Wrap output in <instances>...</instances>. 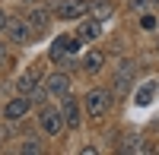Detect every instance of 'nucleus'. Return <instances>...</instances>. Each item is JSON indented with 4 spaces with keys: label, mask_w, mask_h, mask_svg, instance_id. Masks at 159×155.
Instances as JSON below:
<instances>
[{
    "label": "nucleus",
    "mask_w": 159,
    "mask_h": 155,
    "mask_svg": "<svg viewBox=\"0 0 159 155\" xmlns=\"http://www.w3.org/2000/svg\"><path fill=\"white\" fill-rule=\"evenodd\" d=\"M29 108H32V101L25 98V95H19V98H13V101L3 105V117L7 120H22L25 114H29Z\"/></svg>",
    "instance_id": "nucleus-6"
},
{
    "label": "nucleus",
    "mask_w": 159,
    "mask_h": 155,
    "mask_svg": "<svg viewBox=\"0 0 159 155\" xmlns=\"http://www.w3.org/2000/svg\"><path fill=\"white\" fill-rule=\"evenodd\" d=\"M83 67H86V73H99V70L105 67V54H102V51H96V48H92L89 54L83 57Z\"/></svg>",
    "instance_id": "nucleus-10"
},
{
    "label": "nucleus",
    "mask_w": 159,
    "mask_h": 155,
    "mask_svg": "<svg viewBox=\"0 0 159 155\" xmlns=\"http://www.w3.org/2000/svg\"><path fill=\"white\" fill-rule=\"evenodd\" d=\"M48 19H51V13H48V10H42V6L32 10L29 16H25V22H29V29H32L35 35H42V32L48 29Z\"/></svg>",
    "instance_id": "nucleus-9"
},
{
    "label": "nucleus",
    "mask_w": 159,
    "mask_h": 155,
    "mask_svg": "<svg viewBox=\"0 0 159 155\" xmlns=\"http://www.w3.org/2000/svg\"><path fill=\"white\" fill-rule=\"evenodd\" d=\"M89 10H92V3H89V0H61V3L54 6V19L76 22V19L89 16Z\"/></svg>",
    "instance_id": "nucleus-1"
},
{
    "label": "nucleus",
    "mask_w": 159,
    "mask_h": 155,
    "mask_svg": "<svg viewBox=\"0 0 159 155\" xmlns=\"http://www.w3.org/2000/svg\"><path fill=\"white\" fill-rule=\"evenodd\" d=\"M22 152H42V146H38L35 139H25V146H22Z\"/></svg>",
    "instance_id": "nucleus-13"
},
{
    "label": "nucleus",
    "mask_w": 159,
    "mask_h": 155,
    "mask_svg": "<svg viewBox=\"0 0 159 155\" xmlns=\"http://www.w3.org/2000/svg\"><path fill=\"white\" fill-rule=\"evenodd\" d=\"M83 108H86L89 117H105L108 108H111V92H108V89H89Z\"/></svg>",
    "instance_id": "nucleus-2"
},
{
    "label": "nucleus",
    "mask_w": 159,
    "mask_h": 155,
    "mask_svg": "<svg viewBox=\"0 0 159 155\" xmlns=\"http://www.w3.org/2000/svg\"><path fill=\"white\" fill-rule=\"evenodd\" d=\"M7 35H10V41H16V44H32V29H29V22L25 19H10L7 22Z\"/></svg>",
    "instance_id": "nucleus-4"
},
{
    "label": "nucleus",
    "mask_w": 159,
    "mask_h": 155,
    "mask_svg": "<svg viewBox=\"0 0 159 155\" xmlns=\"http://www.w3.org/2000/svg\"><path fill=\"white\" fill-rule=\"evenodd\" d=\"M73 35L80 38V41H96V38L102 35V22H99V19H83V22L76 25Z\"/></svg>",
    "instance_id": "nucleus-8"
},
{
    "label": "nucleus",
    "mask_w": 159,
    "mask_h": 155,
    "mask_svg": "<svg viewBox=\"0 0 159 155\" xmlns=\"http://www.w3.org/2000/svg\"><path fill=\"white\" fill-rule=\"evenodd\" d=\"M35 86H38V79H35V76H19V82H16V92L29 95V92H35Z\"/></svg>",
    "instance_id": "nucleus-11"
},
{
    "label": "nucleus",
    "mask_w": 159,
    "mask_h": 155,
    "mask_svg": "<svg viewBox=\"0 0 159 155\" xmlns=\"http://www.w3.org/2000/svg\"><path fill=\"white\" fill-rule=\"evenodd\" d=\"M38 127H42L45 136H57L64 130V114H61V108H45L42 114H38Z\"/></svg>",
    "instance_id": "nucleus-3"
},
{
    "label": "nucleus",
    "mask_w": 159,
    "mask_h": 155,
    "mask_svg": "<svg viewBox=\"0 0 159 155\" xmlns=\"http://www.w3.org/2000/svg\"><path fill=\"white\" fill-rule=\"evenodd\" d=\"M7 63V48H3V41H0V67Z\"/></svg>",
    "instance_id": "nucleus-16"
},
{
    "label": "nucleus",
    "mask_w": 159,
    "mask_h": 155,
    "mask_svg": "<svg viewBox=\"0 0 159 155\" xmlns=\"http://www.w3.org/2000/svg\"><path fill=\"white\" fill-rule=\"evenodd\" d=\"M140 25H143V29H156V19H153V16H143Z\"/></svg>",
    "instance_id": "nucleus-14"
},
{
    "label": "nucleus",
    "mask_w": 159,
    "mask_h": 155,
    "mask_svg": "<svg viewBox=\"0 0 159 155\" xmlns=\"http://www.w3.org/2000/svg\"><path fill=\"white\" fill-rule=\"evenodd\" d=\"M7 22H10V16H7L3 10H0V32H7Z\"/></svg>",
    "instance_id": "nucleus-15"
},
{
    "label": "nucleus",
    "mask_w": 159,
    "mask_h": 155,
    "mask_svg": "<svg viewBox=\"0 0 159 155\" xmlns=\"http://www.w3.org/2000/svg\"><path fill=\"white\" fill-rule=\"evenodd\" d=\"M61 114H64V127H70V130H80V124H83V117H80V101L76 98H64L61 105Z\"/></svg>",
    "instance_id": "nucleus-5"
},
{
    "label": "nucleus",
    "mask_w": 159,
    "mask_h": 155,
    "mask_svg": "<svg viewBox=\"0 0 159 155\" xmlns=\"http://www.w3.org/2000/svg\"><path fill=\"white\" fill-rule=\"evenodd\" d=\"M156 82H147V86H143L140 89V95H137V105H150V101H153V92H156Z\"/></svg>",
    "instance_id": "nucleus-12"
},
{
    "label": "nucleus",
    "mask_w": 159,
    "mask_h": 155,
    "mask_svg": "<svg viewBox=\"0 0 159 155\" xmlns=\"http://www.w3.org/2000/svg\"><path fill=\"white\" fill-rule=\"evenodd\" d=\"M45 92L48 95H67L70 92V76L67 73H51L48 82H45Z\"/></svg>",
    "instance_id": "nucleus-7"
}]
</instances>
